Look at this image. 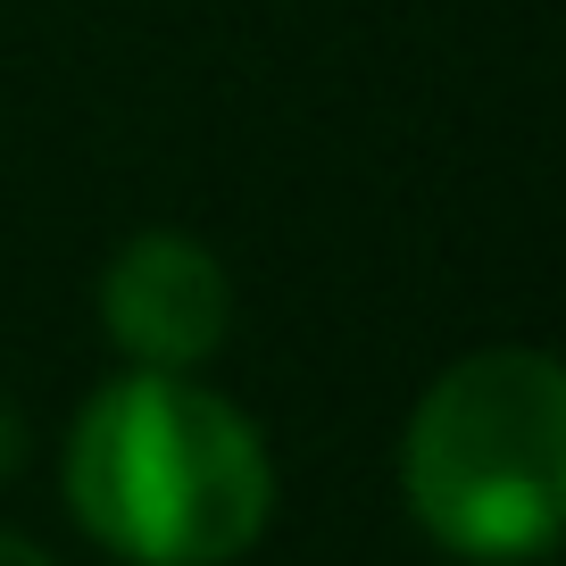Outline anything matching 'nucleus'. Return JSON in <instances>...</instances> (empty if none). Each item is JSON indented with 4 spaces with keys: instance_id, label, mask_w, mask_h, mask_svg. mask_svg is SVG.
Masks as SVG:
<instances>
[{
    "instance_id": "nucleus-2",
    "label": "nucleus",
    "mask_w": 566,
    "mask_h": 566,
    "mask_svg": "<svg viewBox=\"0 0 566 566\" xmlns=\"http://www.w3.org/2000/svg\"><path fill=\"white\" fill-rule=\"evenodd\" d=\"M408 509L467 558H533L566 516V375L549 350H475L408 417Z\"/></svg>"
},
{
    "instance_id": "nucleus-1",
    "label": "nucleus",
    "mask_w": 566,
    "mask_h": 566,
    "mask_svg": "<svg viewBox=\"0 0 566 566\" xmlns=\"http://www.w3.org/2000/svg\"><path fill=\"white\" fill-rule=\"evenodd\" d=\"M67 500L101 549L134 566H226L275 509V467L233 400L176 367L117 375L67 433Z\"/></svg>"
},
{
    "instance_id": "nucleus-4",
    "label": "nucleus",
    "mask_w": 566,
    "mask_h": 566,
    "mask_svg": "<svg viewBox=\"0 0 566 566\" xmlns=\"http://www.w3.org/2000/svg\"><path fill=\"white\" fill-rule=\"evenodd\" d=\"M0 566H51L34 542H18V533H0Z\"/></svg>"
},
{
    "instance_id": "nucleus-3",
    "label": "nucleus",
    "mask_w": 566,
    "mask_h": 566,
    "mask_svg": "<svg viewBox=\"0 0 566 566\" xmlns=\"http://www.w3.org/2000/svg\"><path fill=\"white\" fill-rule=\"evenodd\" d=\"M101 317L142 367H200L233 325V283L192 233H134L101 275Z\"/></svg>"
}]
</instances>
